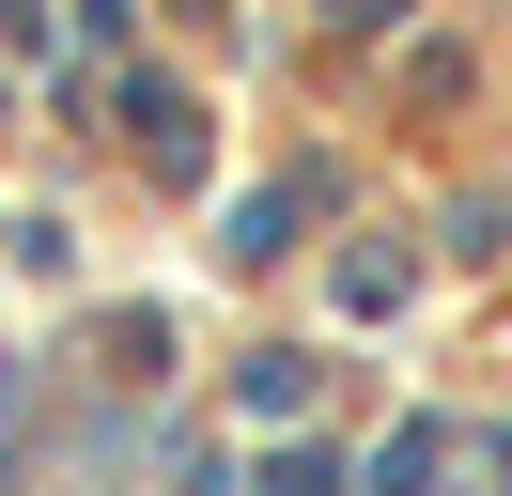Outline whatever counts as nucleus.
I'll return each mask as SVG.
<instances>
[{"instance_id":"f257e3e1","label":"nucleus","mask_w":512,"mask_h":496,"mask_svg":"<svg viewBox=\"0 0 512 496\" xmlns=\"http://www.w3.org/2000/svg\"><path fill=\"white\" fill-rule=\"evenodd\" d=\"M264 496H326V465H311V450H280V465H264Z\"/></svg>"}]
</instances>
